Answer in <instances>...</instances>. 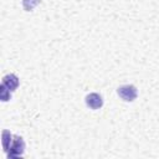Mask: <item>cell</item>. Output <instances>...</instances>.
I'll list each match as a JSON object with an SVG mask.
<instances>
[{
    "mask_svg": "<svg viewBox=\"0 0 159 159\" xmlns=\"http://www.w3.org/2000/svg\"><path fill=\"white\" fill-rule=\"evenodd\" d=\"M24 152H25V142H24L22 137L14 135L12 143L7 152V157L9 158H19V157H22Z\"/></svg>",
    "mask_w": 159,
    "mask_h": 159,
    "instance_id": "cell-1",
    "label": "cell"
},
{
    "mask_svg": "<svg viewBox=\"0 0 159 159\" xmlns=\"http://www.w3.org/2000/svg\"><path fill=\"white\" fill-rule=\"evenodd\" d=\"M117 94L124 102H133L137 98L138 92H137L135 86H133V84H123V86L117 88Z\"/></svg>",
    "mask_w": 159,
    "mask_h": 159,
    "instance_id": "cell-2",
    "label": "cell"
},
{
    "mask_svg": "<svg viewBox=\"0 0 159 159\" xmlns=\"http://www.w3.org/2000/svg\"><path fill=\"white\" fill-rule=\"evenodd\" d=\"M86 104L91 109H98L103 106V98L98 93H89L86 96Z\"/></svg>",
    "mask_w": 159,
    "mask_h": 159,
    "instance_id": "cell-3",
    "label": "cell"
},
{
    "mask_svg": "<svg viewBox=\"0 0 159 159\" xmlns=\"http://www.w3.org/2000/svg\"><path fill=\"white\" fill-rule=\"evenodd\" d=\"M1 83L5 84L11 92H14V91L19 87V78H17L16 75L9 73V75H6V76L2 77V82H1Z\"/></svg>",
    "mask_w": 159,
    "mask_h": 159,
    "instance_id": "cell-4",
    "label": "cell"
},
{
    "mask_svg": "<svg viewBox=\"0 0 159 159\" xmlns=\"http://www.w3.org/2000/svg\"><path fill=\"white\" fill-rule=\"evenodd\" d=\"M12 138H14V135H12L9 130H6V129L2 130V148H4V150H5L6 153H7L9 149H10V145H11V143H12Z\"/></svg>",
    "mask_w": 159,
    "mask_h": 159,
    "instance_id": "cell-5",
    "label": "cell"
},
{
    "mask_svg": "<svg viewBox=\"0 0 159 159\" xmlns=\"http://www.w3.org/2000/svg\"><path fill=\"white\" fill-rule=\"evenodd\" d=\"M0 98H1L2 102H6V101H9L11 98V91L2 83L0 86Z\"/></svg>",
    "mask_w": 159,
    "mask_h": 159,
    "instance_id": "cell-6",
    "label": "cell"
},
{
    "mask_svg": "<svg viewBox=\"0 0 159 159\" xmlns=\"http://www.w3.org/2000/svg\"><path fill=\"white\" fill-rule=\"evenodd\" d=\"M41 2V0H22V7L26 11H31L35 6H37Z\"/></svg>",
    "mask_w": 159,
    "mask_h": 159,
    "instance_id": "cell-7",
    "label": "cell"
}]
</instances>
